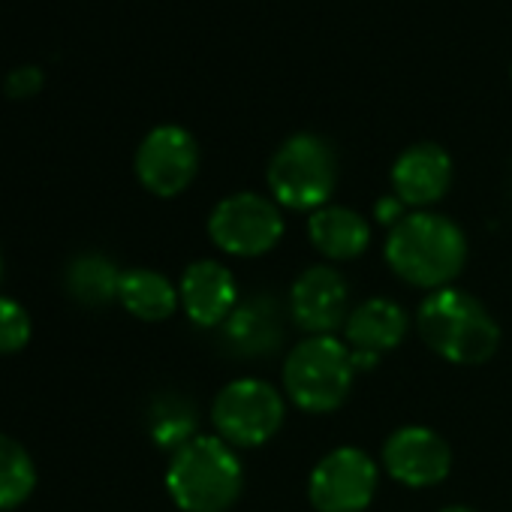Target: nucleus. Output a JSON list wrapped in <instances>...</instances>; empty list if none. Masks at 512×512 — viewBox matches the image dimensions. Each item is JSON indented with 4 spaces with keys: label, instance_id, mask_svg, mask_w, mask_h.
Listing matches in <instances>:
<instances>
[{
    "label": "nucleus",
    "instance_id": "obj_1",
    "mask_svg": "<svg viewBox=\"0 0 512 512\" xmlns=\"http://www.w3.org/2000/svg\"><path fill=\"white\" fill-rule=\"evenodd\" d=\"M386 260L401 281L434 293L461 275L467 260V238L449 217L413 211L389 229Z\"/></svg>",
    "mask_w": 512,
    "mask_h": 512
},
{
    "label": "nucleus",
    "instance_id": "obj_2",
    "mask_svg": "<svg viewBox=\"0 0 512 512\" xmlns=\"http://www.w3.org/2000/svg\"><path fill=\"white\" fill-rule=\"evenodd\" d=\"M422 341L452 365H482L500 344V329L479 299L455 287L434 290L416 314Z\"/></svg>",
    "mask_w": 512,
    "mask_h": 512
},
{
    "label": "nucleus",
    "instance_id": "obj_3",
    "mask_svg": "<svg viewBox=\"0 0 512 512\" xmlns=\"http://www.w3.org/2000/svg\"><path fill=\"white\" fill-rule=\"evenodd\" d=\"M166 488L184 512H226L241 497L244 470L226 440L196 434L172 452Z\"/></svg>",
    "mask_w": 512,
    "mask_h": 512
},
{
    "label": "nucleus",
    "instance_id": "obj_4",
    "mask_svg": "<svg viewBox=\"0 0 512 512\" xmlns=\"http://www.w3.org/2000/svg\"><path fill=\"white\" fill-rule=\"evenodd\" d=\"M356 359L332 335H311L293 347L284 365V389L308 413L338 410L356 380Z\"/></svg>",
    "mask_w": 512,
    "mask_h": 512
},
{
    "label": "nucleus",
    "instance_id": "obj_5",
    "mask_svg": "<svg viewBox=\"0 0 512 512\" xmlns=\"http://www.w3.org/2000/svg\"><path fill=\"white\" fill-rule=\"evenodd\" d=\"M269 190L278 205L296 211H317L329 205L338 184V154L329 139L317 133H296L269 160Z\"/></svg>",
    "mask_w": 512,
    "mask_h": 512
},
{
    "label": "nucleus",
    "instance_id": "obj_6",
    "mask_svg": "<svg viewBox=\"0 0 512 512\" xmlns=\"http://www.w3.org/2000/svg\"><path fill=\"white\" fill-rule=\"evenodd\" d=\"M284 413L287 404L281 392L260 377H241L226 383L211 404V419L220 431V440L244 449L269 443L281 431Z\"/></svg>",
    "mask_w": 512,
    "mask_h": 512
},
{
    "label": "nucleus",
    "instance_id": "obj_7",
    "mask_svg": "<svg viewBox=\"0 0 512 512\" xmlns=\"http://www.w3.org/2000/svg\"><path fill=\"white\" fill-rule=\"evenodd\" d=\"M211 241L232 256H263L284 235V214L263 193H232L208 217Z\"/></svg>",
    "mask_w": 512,
    "mask_h": 512
},
{
    "label": "nucleus",
    "instance_id": "obj_8",
    "mask_svg": "<svg viewBox=\"0 0 512 512\" xmlns=\"http://www.w3.org/2000/svg\"><path fill=\"white\" fill-rule=\"evenodd\" d=\"M380 470L368 452L356 446L332 449L311 473L308 494L320 512H362L374 500Z\"/></svg>",
    "mask_w": 512,
    "mask_h": 512
},
{
    "label": "nucleus",
    "instance_id": "obj_9",
    "mask_svg": "<svg viewBox=\"0 0 512 512\" xmlns=\"http://www.w3.org/2000/svg\"><path fill=\"white\" fill-rule=\"evenodd\" d=\"M199 172V145L178 124L154 127L136 148V178L154 196H178Z\"/></svg>",
    "mask_w": 512,
    "mask_h": 512
},
{
    "label": "nucleus",
    "instance_id": "obj_10",
    "mask_svg": "<svg viewBox=\"0 0 512 512\" xmlns=\"http://www.w3.org/2000/svg\"><path fill=\"white\" fill-rule=\"evenodd\" d=\"M383 464L395 482L410 488H428L449 476L452 449L437 431L425 425H404L386 440Z\"/></svg>",
    "mask_w": 512,
    "mask_h": 512
},
{
    "label": "nucleus",
    "instance_id": "obj_11",
    "mask_svg": "<svg viewBox=\"0 0 512 512\" xmlns=\"http://www.w3.org/2000/svg\"><path fill=\"white\" fill-rule=\"evenodd\" d=\"M293 320L311 335H332L350 317L347 278L332 266L305 269L290 293Z\"/></svg>",
    "mask_w": 512,
    "mask_h": 512
},
{
    "label": "nucleus",
    "instance_id": "obj_12",
    "mask_svg": "<svg viewBox=\"0 0 512 512\" xmlns=\"http://www.w3.org/2000/svg\"><path fill=\"white\" fill-rule=\"evenodd\" d=\"M407 329L410 317L392 299H368L356 311H350L344 332L356 368H374L383 353L395 350L407 338Z\"/></svg>",
    "mask_w": 512,
    "mask_h": 512
},
{
    "label": "nucleus",
    "instance_id": "obj_13",
    "mask_svg": "<svg viewBox=\"0 0 512 512\" xmlns=\"http://www.w3.org/2000/svg\"><path fill=\"white\" fill-rule=\"evenodd\" d=\"M452 184V160L434 142L410 145L392 163V190L407 208H428L446 196Z\"/></svg>",
    "mask_w": 512,
    "mask_h": 512
},
{
    "label": "nucleus",
    "instance_id": "obj_14",
    "mask_svg": "<svg viewBox=\"0 0 512 512\" xmlns=\"http://www.w3.org/2000/svg\"><path fill=\"white\" fill-rule=\"evenodd\" d=\"M178 299L190 323L202 329L223 326L238 305V284L232 272L214 260H199L184 269L178 284Z\"/></svg>",
    "mask_w": 512,
    "mask_h": 512
},
{
    "label": "nucleus",
    "instance_id": "obj_15",
    "mask_svg": "<svg viewBox=\"0 0 512 512\" xmlns=\"http://www.w3.org/2000/svg\"><path fill=\"white\" fill-rule=\"evenodd\" d=\"M220 329L226 347L235 356H266L275 353L284 341V314L272 296H250L235 305Z\"/></svg>",
    "mask_w": 512,
    "mask_h": 512
},
{
    "label": "nucleus",
    "instance_id": "obj_16",
    "mask_svg": "<svg viewBox=\"0 0 512 512\" xmlns=\"http://www.w3.org/2000/svg\"><path fill=\"white\" fill-rule=\"evenodd\" d=\"M311 244L329 260H356L368 250L371 229L365 217L344 205H323L308 217Z\"/></svg>",
    "mask_w": 512,
    "mask_h": 512
},
{
    "label": "nucleus",
    "instance_id": "obj_17",
    "mask_svg": "<svg viewBox=\"0 0 512 512\" xmlns=\"http://www.w3.org/2000/svg\"><path fill=\"white\" fill-rule=\"evenodd\" d=\"M118 302L124 305L127 314H133L136 320H145V323H163L181 305L178 287H172V281L166 275L151 272V269L124 272L121 287H118Z\"/></svg>",
    "mask_w": 512,
    "mask_h": 512
},
{
    "label": "nucleus",
    "instance_id": "obj_18",
    "mask_svg": "<svg viewBox=\"0 0 512 512\" xmlns=\"http://www.w3.org/2000/svg\"><path fill=\"white\" fill-rule=\"evenodd\" d=\"M121 275L124 272H118V266L106 260L103 253H82L67 269V290L76 302L88 308H100L118 299Z\"/></svg>",
    "mask_w": 512,
    "mask_h": 512
},
{
    "label": "nucleus",
    "instance_id": "obj_19",
    "mask_svg": "<svg viewBox=\"0 0 512 512\" xmlns=\"http://www.w3.org/2000/svg\"><path fill=\"white\" fill-rule=\"evenodd\" d=\"M37 488L31 452L10 434H0V509L22 506Z\"/></svg>",
    "mask_w": 512,
    "mask_h": 512
},
{
    "label": "nucleus",
    "instance_id": "obj_20",
    "mask_svg": "<svg viewBox=\"0 0 512 512\" xmlns=\"http://www.w3.org/2000/svg\"><path fill=\"white\" fill-rule=\"evenodd\" d=\"M196 416L193 407L178 398V395H166L154 404L151 410V437L157 446L163 449H181L184 443H190L196 434Z\"/></svg>",
    "mask_w": 512,
    "mask_h": 512
},
{
    "label": "nucleus",
    "instance_id": "obj_21",
    "mask_svg": "<svg viewBox=\"0 0 512 512\" xmlns=\"http://www.w3.org/2000/svg\"><path fill=\"white\" fill-rule=\"evenodd\" d=\"M31 332L34 326H31V314L25 311V305L0 296V356L25 350L31 341Z\"/></svg>",
    "mask_w": 512,
    "mask_h": 512
},
{
    "label": "nucleus",
    "instance_id": "obj_22",
    "mask_svg": "<svg viewBox=\"0 0 512 512\" xmlns=\"http://www.w3.org/2000/svg\"><path fill=\"white\" fill-rule=\"evenodd\" d=\"M40 88H43V70L40 67L28 64V67H19L7 76V94L13 100H28L34 94H40Z\"/></svg>",
    "mask_w": 512,
    "mask_h": 512
},
{
    "label": "nucleus",
    "instance_id": "obj_23",
    "mask_svg": "<svg viewBox=\"0 0 512 512\" xmlns=\"http://www.w3.org/2000/svg\"><path fill=\"white\" fill-rule=\"evenodd\" d=\"M404 208H407V205H404L398 196H383V199L377 202L374 214H377V220H380L383 226H389V229H392L395 223H401V220L407 217V214H404Z\"/></svg>",
    "mask_w": 512,
    "mask_h": 512
},
{
    "label": "nucleus",
    "instance_id": "obj_24",
    "mask_svg": "<svg viewBox=\"0 0 512 512\" xmlns=\"http://www.w3.org/2000/svg\"><path fill=\"white\" fill-rule=\"evenodd\" d=\"M440 512H476V509H470V506H443Z\"/></svg>",
    "mask_w": 512,
    "mask_h": 512
},
{
    "label": "nucleus",
    "instance_id": "obj_25",
    "mask_svg": "<svg viewBox=\"0 0 512 512\" xmlns=\"http://www.w3.org/2000/svg\"><path fill=\"white\" fill-rule=\"evenodd\" d=\"M0 278H4V256H0Z\"/></svg>",
    "mask_w": 512,
    "mask_h": 512
}]
</instances>
